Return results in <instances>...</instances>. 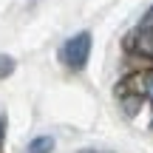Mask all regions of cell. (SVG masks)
<instances>
[{"mask_svg":"<svg viewBox=\"0 0 153 153\" xmlns=\"http://www.w3.org/2000/svg\"><path fill=\"white\" fill-rule=\"evenodd\" d=\"M133 48L145 57H153V23H142L136 31V40H133Z\"/></svg>","mask_w":153,"mask_h":153,"instance_id":"obj_2","label":"cell"},{"mask_svg":"<svg viewBox=\"0 0 153 153\" xmlns=\"http://www.w3.org/2000/svg\"><path fill=\"white\" fill-rule=\"evenodd\" d=\"M91 45H94L91 31H79L74 37H68L60 45V62L68 71H82L88 65V57H91Z\"/></svg>","mask_w":153,"mask_h":153,"instance_id":"obj_1","label":"cell"},{"mask_svg":"<svg viewBox=\"0 0 153 153\" xmlns=\"http://www.w3.org/2000/svg\"><path fill=\"white\" fill-rule=\"evenodd\" d=\"M54 148H57V139L48 136V133L34 136L31 142H28V153H54Z\"/></svg>","mask_w":153,"mask_h":153,"instance_id":"obj_3","label":"cell"},{"mask_svg":"<svg viewBox=\"0 0 153 153\" xmlns=\"http://www.w3.org/2000/svg\"><path fill=\"white\" fill-rule=\"evenodd\" d=\"M3 139H6V116L0 114V148H3Z\"/></svg>","mask_w":153,"mask_h":153,"instance_id":"obj_6","label":"cell"},{"mask_svg":"<svg viewBox=\"0 0 153 153\" xmlns=\"http://www.w3.org/2000/svg\"><path fill=\"white\" fill-rule=\"evenodd\" d=\"M139 82H142V94L153 102V68H148V71L142 74V79H139Z\"/></svg>","mask_w":153,"mask_h":153,"instance_id":"obj_5","label":"cell"},{"mask_svg":"<svg viewBox=\"0 0 153 153\" xmlns=\"http://www.w3.org/2000/svg\"><path fill=\"white\" fill-rule=\"evenodd\" d=\"M14 68H17L14 57H9V54H0V79L11 76V74H14Z\"/></svg>","mask_w":153,"mask_h":153,"instance_id":"obj_4","label":"cell"}]
</instances>
